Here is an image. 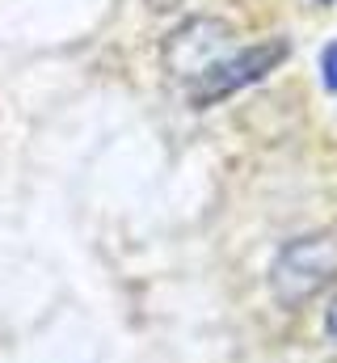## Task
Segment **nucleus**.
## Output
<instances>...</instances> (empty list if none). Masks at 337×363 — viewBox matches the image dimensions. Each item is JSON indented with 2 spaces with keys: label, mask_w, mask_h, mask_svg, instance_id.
<instances>
[{
  "label": "nucleus",
  "mask_w": 337,
  "mask_h": 363,
  "mask_svg": "<svg viewBox=\"0 0 337 363\" xmlns=\"http://www.w3.org/2000/svg\"><path fill=\"white\" fill-rule=\"evenodd\" d=\"M337 283V233H308L287 241L274 254L270 267V291L282 308H304L325 287Z\"/></svg>",
  "instance_id": "f257e3e1"
},
{
  "label": "nucleus",
  "mask_w": 337,
  "mask_h": 363,
  "mask_svg": "<svg viewBox=\"0 0 337 363\" xmlns=\"http://www.w3.org/2000/svg\"><path fill=\"white\" fill-rule=\"evenodd\" d=\"M291 55V43L287 38H261V43H249V47H236L232 55H224L219 64H211L198 81H190L185 93H190V106L207 110V106H219L224 97L249 89L257 81H265L282 60Z\"/></svg>",
  "instance_id": "f03ea898"
},
{
  "label": "nucleus",
  "mask_w": 337,
  "mask_h": 363,
  "mask_svg": "<svg viewBox=\"0 0 337 363\" xmlns=\"http://www.w3.org/2000/svg\"><path fill=\"white\" fill-rule=\"evenodd\" d=\"M224 55H232V26L219 17H190L165 38V68L185 85L198 81Z\"/></svg>",
  "instance_id": "7ed1b4c3"
},
{
  "label": "nucleus",
  "mask_w": 337,
  "mask_h": 363,
  "mask_svg": "<svg viewBox=\"0 0 337 363\" xmlns=\"http://www.w3.org/2000/svg\"><path fill=\"white\" fill-rule=\"evenodd\" d=\"M321 81H325L329 93H337V38L321 51Z\"/></svg>",
  "instance_id": "20e7f679"
},
{
  "label": "nucleus",
  "mask_w": 337,
  "mask_h": 363,
  "mask_svg": "<svg viewBox=\"0 0 337 363\" xmlns=\"http://www.w3.org/2000/svg\"><path fill=\"white\" fill-rule=\"evenodd\" d=\"M325 330H329V338H337V300L325 308Z\"/></svg>",
  "instance_id": "39448f33"
},
{
  "label": "nucleus",
  "mask_w": 337,
  "mask_h": 363,
  "mask_svg": "<svg viewBox=\"0 0 337 363\" xmlns=\"http://www.w3.org/2000/svg\"><path fill=\"white\" fill-rule=\"evenodd\" d=\"M316 4H333V0H316Z\"/></svg>",
  "instance_id": "423d86ee"
}]
</instances>
